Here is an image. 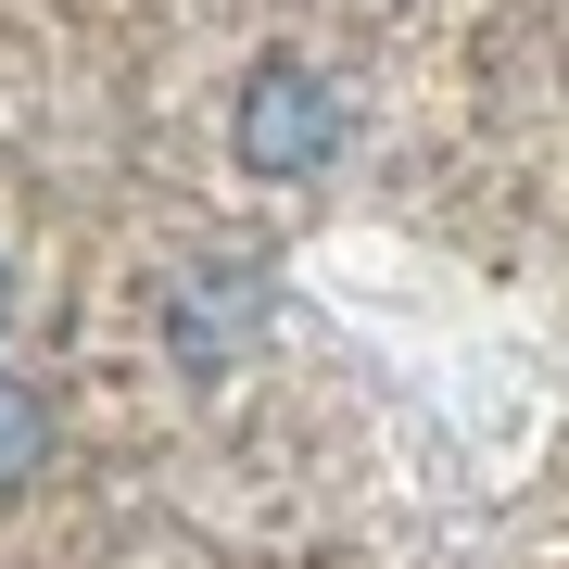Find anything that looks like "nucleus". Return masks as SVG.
<instances>
[{
	"label": "nucleus",
	"mask_w": 569,
	"mask_h": 569,
	"mask_svg": "<svg viewBox=\"0 0 569 569\" xmlns=\"http://www.w3.org/2000/svg\"><path fill=\"white\" fill-rule=\"evenodd\" d=\"M228 140H241L253 178H317L329 140H342V102H329L317 63H253V77H241V114H228Z\"/></svg>",
	"instance_id": "obj_1"
},
{
	"label": "nucleus",
	"mask_w": 569,
	"mask_h": 569,
	"mask_svg": "<svg viewBox=\"0 0 569 569\" xmlns=\"http://www.w3.org/2000/svg\"><path fill=\"white\" fill-rule=\"evenodd\" d=\"M39 456H51V406H39L26 380H0V493L39 481Z\"/></svg>",
	"instance_id": "obj_2"
},
{
	"label": "nucleus",
	"mask_w": 569,
	"mask_h": 569,
	"mask_svg": "<svg viewBox=\"0 0 569 569\" xmlns=\"http://www.w3.org/2000/svg\"><path fill=\"white\" fill-rule=\"evenodd\" d=\"M0 305H13V279H0Z\"/></svg>",
	"instance_id": "obj_3"
}]
</instances>
